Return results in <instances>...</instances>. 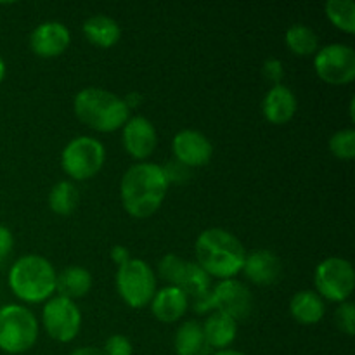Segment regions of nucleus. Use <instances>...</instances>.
Segmentation results:
<instances>
[{
	"label": "nucleus",
	"mask_w": 355,
	"mask_h": 355,
	"mask_svg": "<svg viewBox=\"0 0 355 355\" xmlns=\"http://www.w3.org/2000/svg\"><path fill=\"white\" fill-rule=\"evenodd\" d=\"M168 186L165 166L153 162L132 165L121 177V205L134 218H148L162 207Z\"/></svg>",
	"instance_id": "1"
},
{
	"label": "nucleus",
	"mask_w": 355,
	"mask_h": 355,
	"mask_svg": "<svg viewBox=\"0 0 355 355\" xmlns=\"http://www.w3.org/2000/svg\"><path fill=\"white\" fill-rule=\"evenodd\" d=\"M196 263L210 277L232 279L243 270L246 250L232 232L211 227L201 232L194 245Z\"/></svg>",
	"instance_id": "2"
},
{
	"label": "nucleus",
	"mask_w": 355,
	"mask_h": 355,
	"mask_svg": "<svg viewBox=\"0 0 355 355\" xmlns=\"http://www.w3.org/2000/svg\"><path fill=\"white\" fill-rule=\"evenodd\" d=\"M73 111L82 123L97 132H114L130 118L123 97L99 87H87L73 99Z\"/></svg>",
	"instance_id": "3"
},
{
	"label": "nucleus",
	"mask_w": 355,
	"mask_h": 355,
	"mask_svg": "<svg viewBox=\"0 0 355 355\" xmlns=\"http://www.w3.org/2000/svg\"><path fill=\"white\" fill-rule=\"evenodd\" d=\"M55 276L58 272L51 260L30 253L10 266L7 283L24 304H45L55 293Z\"/></svg>",
	"instance_id": "4"
},
{
	"label": "nucleus",
	"mask_w": 355,
	"mask_h": 355,
	"mask_svg": "<svg viewBox=\"0 0 355 355\" xmlns=\"http://www.w3.org/2000/svg\"><path fill=\"white\" fill-rule=\"evenodd\" d=\"M38 340V321L24 305L7 304L0 307V350L10 355L24 354Z\"/></svg>",
	"instance_id": "5"
},
{
	"label": "nucleus",
	"mask_w": 355,
	"mask_h": 355,
	"mask_svg": "<svg viewBox=\"0 0 355 355\" xmlns=\"http://www.w3.org/2000/svg\"><path fill=\"white\" fill-rule=\"evenodd\" d=\"M194 311L198 314H205L208 311H217L229 318L238 321H245L250 318L253 309V295L250 288L243 281L236 279H222L215 286H211L207 298L200 302H194Z\"/></svg>",
	"instance_id": "6"
},
{
	"label": "nucleus",
	"mask_w": 355,
	"mask_h": 355,
	"mask_svg": "<svg viewBox=\"0 0 355 355\" xmlns=\"http://www.w3.org/2000/svg\"><path fill=\"white\" fill-rule=\"evenodd\" d=\"M116 291L132 309H144L151 304L158 283L155 270L142 259H130L116 270Z\"/></svg>",
	"instance_id": "7"
},
{
	"label": "nucleus",
	"mask_w": 355,
	"mask_h": 355,
	"mask_svg": "<svg viewBox=\"0 0 355 355\" xmlns=\"http://www.w3.org/2000/svg\"><path fill=\"white\" fill-rule=\"evenodd\" d=\"M106 162V148L90 135L71 139L61 153V166L73 180H89L101 172Z\"/></svg>",
	"instance_id": "8"
},
{
	"label": "nucleus",
	"mask_w": 355,
	"mask_h": 355,
	"mask_svg": "<svg viewBox=\"0 0 355 355\" xmlns=\"http://www.w3.org/2000/svg\"><path fill=\"white\" fill-rule=\"evenodd\" d=\"M314 284L321 298L336 304L347 302L355 288L354 266L342 257H328L315 267Z\"/></svg>",
	"instance_id": "9"
},
{
	"label": "nucleus",
	"mask_w": 355,
	"mask_h": 355,
	"mask_svg": "<svg viewBox=\"0 0 355 355\" xmlns=\"http://www.w3.org/2000/svg\"><path fill=\"white\" fill-rule=\"evenodd\" d=\"M42 322L52 340L69 343L78 336L82 328V312L78 305L64 297H52L42 309Z\"/></svg>",
	"instance_id": "10"
},
{
	"label": "nucleus",
	"mask_w": 355,
	"mask_h": 355,
	"mask_svg": "<svg viewBox=\"0 0 355 355\" xmlns=\"http://www.w3.org/2000/svg\"><path fill=\"white\" fill-rule=\"evenodd\" d=\"M314 69L329 85H349L355 78L354 47L340 42L324 45L314 55Z\"/></svg>",
	"instance_id": "11"
},
{
	"label": "nucleus",
	"mask_w": 355,
	"mask_h": 355,
	"mask_svg": "<svg viewBox=\"0 0 355 355\" xmlns=\"http://www.w3.org/2000/svg\"><path fill=\"white\" fill-rule=\"evenodd\" d=\"M172 153L179 165L186 168H198L210 163L214 156V146L203 132L186 128L173 137Z\"/></svg>",
	"instance_id": "12"
},
{
	"label": "nucleus",
	"mask_w": 355,
	"mask_h": 355,
	"mask_svg": "<svg viewBox=\"0 0 355 355\" xmlns=\"http://www.w3.org/2000/svg\"><path fill=\"white\" fill-rule=\"evenodd\" d=\"M121 141L123 148L132 158L135 159H148L155 153L156 144H158V134L151 120L146 116L135 114L127 120V123L121 127Z\"/></svg>",
	"instance_id": "13"
},
{
	"label": "nucleus",
	"mask_w": 355,
	"mask_h": 355,
	"mask_svg": "<svg viewBox=\"0 0 355 355\" xmlns=\"http://www.w3.org/2000/svg\"><path fill=\"white\" fill-rule=\"evenodd\" d=\"M71 44V33L66 24L59 21H45L38 24L30 35V47L38 58H58Z\"/></svg>",
	"instance_id": "14"
},
{
	"label": "nucleus",
	"mask_w": 355,
	"mask_h": 355,
	"mask_svg": "<svg viewBox=\"0 0 355 355\" xmlns=\"http://www.w3.org/2000/svg\"><path fill=\"white\" fill-rule=\"evenodd\" d=\"M241 272L253 284L270 286V284L279 281L283 266H281L279 257L270 252V250H257V252L250 253V255L246 253Z\"/></svg>",
	"instance_id": "15"
},
{
	"label": "nucleus",
	"mask_w": 355,
	"mask_h": 355,
	"mask_svg": "<svg viewBox=\"0 0 355 355\" xmlns=\"http://www.w3.org/2000/svg\"><path fill=\"white\" fill-rule=\"evenodd\" d=\"M298 101L293 90L284 83H277L267 90L262 101V111L267 121L272 125H284L295 116Z\"/></svg>",
	"instance_id": "16"
},
{
	"label": "nucleus",
	"mask_w": 355,
	"mask_h": 355,
	"mask_svg": "<svg viewBox=\"0 0 355 355\" xmlns=\"http://www.w3.org/2000/svg\"><path fill=\"white\" fill-rule=\"evenodd\" d=\"M189 309V298L180 288L165 286L156 290L151 300V312L159 322H177L186 315Z\"/></svg>",
	"instance_id": "17"
},
{
	"label": "nucleus",
	"mask_w": 355,
	"mask_h": 355,
	"mask_svg": "<svg viewBox=\"0 0 355 355\" xmlns=\"http://www.w3.org/2000/svg\"><path fill=\"white\" fill-rule=\"evenodd\" d=\"M203 328L205 340H207L208 349L225 350L234 343L238 336V322L222 312H211L207 321L201 324Z\"/></svg>",
	"instance_id": "18"
},
{
	"label": "nucleus",
	"mask_w": 355,
	"mask_h": 355,
	"mask_svg": "<svg viewBox=\"0 0 355 355\" xmlns=\"http://www.w3.org/2000/svg\"><path fill=\"white\" fill-rule=\"evenodd\" d=\"M82 31L90 44L101 49L113 47L121 38V28L118 21L106 14H94V16L87 17Z\"/></svg>",
	"instance_id": "19"
},
{
	"label": "nucleus",
	"mask_w": 355,
	"mask_h": 355,
	"mask_svg": "<svg viewBox=\"0 0 355 355\" xmlns=\"http://www.w3.org/2000/svg\"><path fill=\"white\" fill-rule=\"evenodd\" d=\"M90 288H92V274L85 267L69 266L55 276V291L59 297L69 298L73 302L85 297Z\"/></svg>",
	"instance_id": "20"
},
{
	"label": "nucleus",
	"mask_w": 355,
	"mask_h": 355,
	"mask_svg": "<svg viewBox=\"0 0 355 355\" xmlns=\"http://www.w3.org/2000/svg\"><path fill=\"white\" fill-rule=\"evenodd\" d=\"M290 312L295 321L311 326L322 321L326 314V305L315 291L304 290L293 295V298L290 300Z\"/></svg>",
	"instance_id": "21"
},
{
	"label": "nucleus",
	"mask_w": 355,
	"mask_h": 355,
	"mask_svg": "<svg viewBox=\"0 0 355 355\" xmlns=\"http://www.w3.org/2000/svg\"><path fill=\"white\" fill-rule=\"evenodd\" d=\"M173 349H175L177 355H205L208 345L200 322H182L177 329L175 336H173Z\"/></svg>",
	"instance_id": "22"
},
{
	"label": "nucleus",
	"mask_w": 355,
	"mask_h": 355,
	"mask_svg": "<svg viewBox=\"0 0 355 355\" xmlns=\"http://www.w3.org/2000/svg\"><path fill=\"white\" fill-rule=\"evenodd\" d=\"M284 42L293 54L302 55V58H307V55L315 54L319 51L318 33L314 31V28L304 23L291 24L284 35Z\"/></svg>",
	"instance_id": "23"
},
{
	"label": "nucleus",
	"mask_w": 355,
	"mask_h": 355,
	"mask_svg": "<svg viewBox=\"0 0 355 355\" xmlns=\"http://www.w3.org/2000/svg\"><path fill=\"white\" fill-rule=\"evenodd\" d=\"M177 288H180L189 300L193 298V302H200L210 293L211 277L196 262H187L186 272H184L182 281Z\"/></svg>",
	"instance_id": "24"
},
{
	"label": "nucleus",
	"mask_w": 355,
	"mask_h": 355,
	"mask_svg": "<svg viewBox=\"0 0 355 355\" xmlns=\"http://www.w3.org/2000/svg\"><path fill=\"white\" fill-rule=\"evenodd\" d=\"M80 201V193L71 180L54 184L49 193V207L58 215H71Z\"/></svg>",
	"instance_id": "25"
},
{
	"label": "nucleus",
	"mask_w": 355,
	"mask_h": 355,
	"mask_svg": "<svg viewBox=\"0 0 355 355\" xmlns=\"http://www.w3.org/2000/svg\"><path fill=\"white\" fill-rule=\"evenodd\" d=\"M326 16L343 33H355V3L354 0H329L324 6Z\"/></svg>",
	"instance_id": "26"
},
{
	"label": "nucleus",
	"mask_w": 355,
	"mask_h": 355,
	"mask_svg": "<svg viewBox=\"0 0 355 355\" xmlns=\"http://www.w3.org/2000/svg\"><path fill=\"white\" fill-rule=\"evenodd\" d=\"M186 266L187 260H184L179 255H173V253H168L158 263L159 277L166 281L168 286H179L184 277V272H186Z\"/></svg>",
	"instance_id": "27"
},
{
	"label": "nucleus",
	"mask_w": 355,
	"mask_h": 355,
	"mask_svg": "<svg viewBox=\"0 0 355 355\" xmlns=\"http://www.w3.org/2000/svg\"><path fill=\"white\" fill-rule=\"evenodd\" d=\"M329 151L333 156L338 159H349L355 158V130L354 128H342V130L335 132L329 139Z\"/></svg>",
	"instance_id": "28"
},
{
	"label": "nucleus",
	"mask_w": 355,
	"mask_h": 355,
	"mask_svg": "<svg viewBox=\"0 0 355 355\" xmlns=\"http://www.w3.org/2000/svg\"><path fill=\"white\" fill-rule=\"evenodd\" d=\"M336 326L347 336H354L355 333V307L352 302H342L335 311Z\"/></svg>",
	"instance_id": "29"
},
{
	"label": "nucleus",
	"mask_w": 355,
	"mask_h": 355,
	"mask_svg": "<svg viewBox=\"0 0 355 355\" xmlns=\"http://www.w3.org/2000/svg\"><path fill=\"white\" fill-rule=\"evenodd\" d=\"M104 355H134V345L125 335H111L104 343Z\"/></svg>",
	"instance_id": "30"
},
{
	"label": "nucleus",
	"mask_w": 355,
	"mask_h": 355,
	"mask_svg": "<svg viewBox=\"0 0 355 355\" xmlns=\"http://www.w3.org/2000/svg\"><path fill=\"white\" fill-rule=\"evenodd\" d=\"M262 73H263V76L269 80V82L274 83V85H277V83H283L284 66L279 59H276V58L267 59L262 66Z\"/></svg>",
	"instance_id": "31"
},
{
	"label": "nucleus",
	"mask_w": 355,
	"mask_h": 355,
	"mask_svg": "<svg viewBox=\"0 0 355 355\" xmlns=\"http://www.w3.org/2000/svg\"><path fill=\"white\" fill-rule=\"evenodd\" d=\"M14 246V236L6 225H0V262L6 260L9 257V253L12 252Z\"/></svg>",
	"instance_id": "32"
},
{
	"label": "nucleus",
	"mask_w": 355,
	"mask_h": 355,
	"mask_svg": "<svg viewBox=\"0 0 355 355\" xmlns=\"http://www.w3.org/2000/svg\"><path fill=\"white\" fill-rule=\"evenodd\" d=\"M132 257H130V250L127 248V246H121V245H116L111 248V260H113L114 263H116L118 267L123 266L125 262H128Z\"/></svg>",
	"instance_id": "33"
},
{
	"label": "nucleus",
	"mask_w": 355,
	"mask_h": 355,
	"mask_svg": "<svg viewBox=\"0 0 355 355\" xmlns=\"http://www.w3.org/2000/svg\"><path fill=\"white\" fill-rule=\"evenodd\" d=\"M69 355H104L103 350L96 349V347H78L73 350Z\"/></svg>",
	"instance_id": "34"
},
{
	"label": "nucleus",
	"mask_w": 355,
	"mask_h": 355,
	"mask_svg": "<svg viewBox=\"0 0 355 355\" xmlns=\"http://www.w3.org/2000/svg\"><path fill=\"white\" fill-rule=\"evenodd\" d=\"M123 101H125V104H127L128 110H132V107H137L139 106V103H141V101H142V97L139 96L137 92H130V94H127V96L123 97Z\"/></svg>",
	"instance_id": "35"
},
{
	"label": "nucleus",
	"mask_w": 355,
	"mask_h": 355,
	"mask_svg": "<svg viewBox=\"0 0 355 355\" xmlns=\"http://www.w3.org/2000/svg\"><path fill=\"white\" fill-rule=\"evenodd\" d=\"M214 355H248L245 352H239V350H232V349H225V350H217Z\"/></svg>",
	"instance_id": "36"
},
{
	"label": "nucleus",
	"mask_w": 355,
	"mask_h": 355,
	"mask_svg": "<svg viewBox=\"0 0 355 355\" xmlns=\"http://www.w3.org/2000/svg\"><path fill=\"white\" fill-rule=\"evenodd\" d=\"M6 71H7L6 61H3L2 55H0V83H2L3 78H6Z\"/></svg>",
	"instance_id": "37"
},
{
	"label": "nucleus",
	"mask_w": 355,
	"mask_h": 355,
	"mask_svg": "<svg viewBox=\"0 0 355 355\" xmlns=\"http://www.w3.org/2000/svg\"><path fill=\"white\" fill-rule=\"evenodd\" d=\"M350 116H352V120H354V99L350 101Z\"/></svg>",
	"instance_id": "38"
}]
</instances>
